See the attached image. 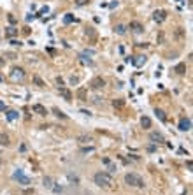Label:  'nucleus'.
Masks as SVG:
<instances>
[{"instance_id":"nucleus-1","label":"nucleus","mask_w":193,"mask_h":195,"mask_svg":"<svg viewBox=\"0 0 193 195\" xmlns=\"http://www.w3.org/2000/svg\"><path fill=\"white\" fill-rule=\"evenodd\" d=\"M93 181L97 186H100V188H111L113 186V176L109 174V172H97V174L93 176Z\"/></svg>"},{"instance_id":"nucleus-2","label":"nucleus","mask_w":193,"mask_h":195,"mask_svg":"<svg viewBox=\"0 0 193 195\" xmlns=\"http://www.w3.org/2000/svg\"><path fill=\"white\" fill-rule=\"evenodd\" d=\"M125 183L128 186H134V188H144V179L139 174H134V172H128L125 176Z\"/></svg>"},{"instance_id":"nucleus-3","label":"nucleus","mask_w":193,"mask_h":195,"mask_svg":"<svg viewBox=\"0 0 193 195\" xmlns=\"http://www.w3.org/2000/svg\"><path fill=\"white\" fill-rule=\"evenodd\" d=\"M25 76H27V72H25V69L23 67H14V69L11 70V81H23L25 79Z\"/></svg>"},{"instance_id":"nucleus-4","label":"nucleus","mask_w":193,"mask_h":195,"mask_svg":"<svg viewBox=\"0 0 193 195\" xmlns=\"http://www.w3.org/2000/svg\"><path fill=\"white\" fill-rule=\"evenodd\" d=\"M13 178H14V179L20 183V185H23V186H27V185H30V183H32V181H30V178L23 176V171H21V169H18L14 174H13Z\"/></svg>"},{"instance_id":"nucleus-5","label":"nucleus","mask_w":193,"mask_h":195,"mask_svg":"<svg viewBox=\"0 0 193 195\" xmlns=\"http://www.w3.org/2000/svg\"><path fill=\"white\" fill-rule=\"evenodd\" d=\"M127 28H128L130 32H134V34H142L144 32V25L141 21H130Z\"/></svg>"},{"instance_id":"nucleus-6","label":"nucleus","mask_w":193,"mask_h":195,"mask_svg":"<svg viewBox=\"0 0 193 195\" xmlns=\"http://www.w3.org/2000/svg\"><path fill=\"white\" fill-rule=\"evenodd\" d=\"M104 86H105V79L100 77V76L93 77L91 83H90V88H93V90H100V88H104Z\"/></svg>"},{"instance_id":"nucleus-7","label":"nucleus","mask_w":193,"mask_h":195,"mask_svg":"<svg viewBox=\"0 0 193 195\" xmlns=\"http://www.w3.org/2000/svg\"><path fill=\"white\" fill-rule=\"evenodd\" d=\"M177 128L181 130V132H190V130H191V120L190 118H181L179 120Z\"/></svg>"},{"instance_id":"nucleus-8","label":"nucleus","mask_w":193,"mask_h":195,"mask_svg":"<svg viewBox=\"0 0 193 195\" xmlns=\"http://www.w3.org/2000/svg\"><path fill=\"white\" fill-rule=\"evenodd\" d=\"M130 62H132V65H135V67H142V65H146V62H148V56L146 55H137V56H130Z\"/></svg>"},{"instance_id":"nucleus-9","label":"nucleus","mask_w":193,"mask_h":195,"mask_svg":"<svg viewBox=\"0 0 193 195\" xmlns=\"http://www.w3.org/2000/svg\"><path fill=\"white\" fill-rule=\"evenodd\" d=\"M153 20L156 21V23H163V21L167 20V11H163V9H156V11L153 13Z\"/></svg>"},{"instance_id":"nucleus-10","label":"nucleus","mask_w":193,"mask_h":195,"mask_svg":"<svg viewBox=\"0 0 193 195\" xmlns=\"http://www.w3.org/2000/svg\"><path fill=\"white\" fill-rule=\"evenodd\" d=\"M58 93H60V97L67 100V102H70L72 100V91L69 88H65V86H58Z\"/></svg>"},{"instance_id":"nucleus-11","label":"nucleus","mask_w":193,"mask_h":195,"mask_svg":"<svg viewBox=\"0 0 193 195\" xmlns=\"http://www.w3.org/2000/svg\"><path fill=\"white\" fill-rule=\"evenodd\" d=\"M34 112H37V114H41V116H48V109L44 107L42 104H34Z\"/></svg>"},{"instance_id":"nucleus-12","label":"nucleus","mask_w":193,"mask_h":195,"mask_svg":"<svg viewBox=\"0 0 193 195\" xmlns=\"http://www.w3.org/2000/svg\"><path fill=\"white\" fill-rule=\"evenodd\" d=\"M149 139L153 141V142H155V144H158V142H163V135H162V134L160 132H151V135H149Z\"/></svg>"},{"instance_id":"nucleus-13","label":"nucleus","mask_w":193,"mask_h":195,"mask_svg":"<svg viewBox=\"0 0 193 195\" xmlns=\"http://www.w3.org/2000/svg\"><path fill=\"white\" fill-rule=\"evenodd\" d=\"M55 185V178H51V176H46L42 179V186L44 188H48V190H51V186Z\"/></svg>"},{"instance_id":"nucleus-14","label":"nucleus","mask_w":193,"mask_h":195,"mask_svg":"<svg viewBox=\"0 0 193 195\" xmlns=\"http://www.w3.org/2000/svg\"><path fill=\"white\" fill-rule=\"evenodd\" d=\"M9 144H11V139H9V135L0 130V146H5V148H7Z\"/></svg>"},{"instance_id":"nucleus-15","label":"nucleus","mask_w":193,"mask_h":195,"mask_svg":"<svg viewBox=\"0 0 193 195\" xmlns=\"http://www.w3.org/2000/svg\"><path fill=\"white\" fill-rule=\"evenodd\" d=\"M155 114H156V118L162 121V123H167V114H165V111H162V109H155Z\"/></svg>"},{"instance_id":"nucleus-16","label":"nucleus","mask_w":193,"mask_h":195,"mask_svg":"<svg viewBox=\"0 0 193 195\" xmlns=\"http://www.w3.org/2000/svg\"><path fill=\"white\" fill-rule=\"evenodd\" d=\"M174 72H176V74H179V76L186 74V63H177V65L174 67Z\"/></svg>"},{"instance_id":"nucleus-17","label":"nucleus","mask_w":193,"mask_h":195,"mask_svg":"<svg viewBox=\"0 0 193 195\" xmlns=\"http://www.w3.org/2000/svg\"><path fill=\"white\" fill-rule=\"evenodd\" d=\"M77 142H81V144H90V142H93V137L91 135H79L77 137Z\"/></svg>"},{"instance_id":"nucleus-18","label":"nucleus","mask_w":193,"mask_h":195,"mask_svg":"<svg viewBox=\"0 0 193 195\" xmlns=\"http://www.w3.org/2000/svg\"><path fill=\"white\" fill-rule=\"evenodd\" d=\"M5 35H7L9 39H14L16 35H18V28H14V27H7V28H5Z\"/></svg>"},{"instance_id":"nucleus-19","label":"nucleus","mask_w":193,"mask_h":195,"mask_svg":"<svg viewBox=\"0 0 193 195\" xmlns=\"http://www.w3.org/2000/svg\"><path fill=\"white\" fill-rule=\"evenodd\" d=\"M5 118H7V121H16V120L20 118V112L18 111H7Z\"/></svg>"},{"instance_id":"nucleus-20","label":"nucleus","mask_w":193,"mask_h":195,"mask_svg":"<svg viewBox=\"0 0 193 195\" xmlns=\"http://www.w3.org/2000/svg\"><path fill=\"white\" fill-rule=\"evenodd\" d=\"M114 34L125 35V34H127V27H125V25H121V23H118V25L114 27Z\"/></svg>"},{"instance_id":"nucleus-21","label":"nucleus","mask_w":193,"mask_h":195,"mask_svg":"<svg viewBox=\"0 0 193 195\" xmlns=\"http://www.w3.org/2000/svg\"><path fill=\"white\" fill-rule=\"evenodd\" d=\"M32 81H34V84H35V86H39V88H44V86H46V83L42 81V77H39L37 74L32 77Z\"/></svg>"},{"instance_id":"nucleus-22","label":"nucleus","mask_w":193,"mask_h":195,"mask_svg":"<svg viewBox=\"0 0 193 195\" xmlns=\"http://www.w3.org/2000/svg\"><path fill=\"white\" fill-rule=\"evenodd\" d=\"M141 125H142V128H151V120L148 116H142L141 118Z\"/></svg>"},{"instance_id":"nucleus-23","label":"nucleus","mask_w":193,"mask_h":195,"mask_svg":"<svg viewBox=\"0 0 193 195\" xmlns=\"http://www.w3.org/2000/svg\"><path fill=\"white\" fill-rule=\"evenodd\" d=\"M72 21H76L74 14L69 13V14H65V16H63V23H65V25H69V23H72Z\"/></svg>"},{"instance_id":"nucleus-24","label":"nucleus","mask_w":193,"mask_h":195,"mask_svg":"<svg viewBox=\"0 0 193 195\" xmlns=\"http://www.w3.org/2000/svg\"><path fill=\"white\" fill-rule=\"evenodd\" d=\"M53 112H55V114H56L58 118H62V120H67V114H65L63 111H60V109H58V107H53Z\"/></svg>"},{"instance_id":"nucleus-25","label":"nucleus","mask_w":193,"mask_h":195,"mask_svg":"<svg viewBox=\"0 0 193 195\" xmlns=\"http://www.w3.org/2000/svg\"><path fill=\"white\" fill-rule=\"evenodd\" d=\"M77 97H79V100H88V98H86V88H79Z\"/></svg>"},{"instance_id":"nucleus-26","label":"nucleus","mask_w":193,"mask_h":195,"mask_svg":"<svg viewBox=\"0 0 193 195\" xmlns=\"http://www.w3.org/2000/svg\"><path fill=\"white\" fill-rule=\"evenodd\" d=\"M105 165H107V169H109V174H111V176H113V174H116V165L113 164V162L109 160L107 164H105Z\"/></svg>"},{"instance_id":"nucleus-27","label":"nucleus","mask_w":193,"mask_h":195,"mask_svg":"<svg viewBox=\"0 0 193 195\" xmlns=\"http://www.w3.org/2000/svg\"><path fill=\"white\" fill-rule=\"evenodd\" d=\"M125 105V100L118 98V100H113V107H123Z\"/></svg>"},{"instance_id":"nucleus-28","label":"nucleus","mask_w":193,"mask_h":195,"mask_svg":"<svg viewBox=\"0 0 193 195\" xmlns=\"http://www.w3.org/2000/svg\"><path fill=\"white\" fill-rule=\"evenodd\" d=\"M93 151H95L93 146H88V148H83V149H81V153H93Z\"/></svg>"},{"instance_id":"nucleus-29","label":"nucleus","mask_w":193,"mask_h":195,"mask_svg":"<svg viewBox=\"0 0 193 195\" xmlns=\"http://www.w3.org/2000/svg\"><path fill=\"white\" fill-rule=\"evenodd\" d=\"M86 4H90V0H76V6H79V7L86 6Z\"/></svg>"},{"instance_id":"nucleus-30","label":"nucleus","mask_w":193,"mask_h":195,"mask_svg":"<svg viewBox=\"0 0 193 195\" xmlns=\"http://www.w3.org/2000/svg\"><path fill=\"white\" fill-rule=\"evenodd\" d=\"M163 41H165L163 32H158V44H163Z\"/></svg>"},{"instance_id":"nucleus-31","label":"nucleus","mask_w":193,"mask_h":195,"mask_svg":"<svg viewBox=\"0 0 193 195\" xmlns=\"http://www.w3.org/2000/svg\"><path fill=\"white\" fill-rule=\"evenodd\" d=\"M11 46H14V48H20V46H23L20 41H16V39H11Z\"/></svg>"},{"instance_id":"nucleus-32","label":"nucleus","mask_w":193,"mask_h":195,"mask_svg":"<svg viewBox=\"0 0 193 195\" xmlns=\"http://www.w3.org/2000/svg\"><path fill=\"white\" fill-rule=\"evenodd\" d=\"M69 81H70V84H77L79 83V77L77 76H70V79H69Z\"/></svg>"},{"instance_id":"nucleus-33","label":"nucleus","mask_w":193,"mask_h":195,"mask_svg":"<svg viewBox=\"0 0 193 195\" xmlns=\"http://www.w3.org/2000/svg\"><path fill=\"white\" fill-rule=\"evenodd\" d=\"M51 190H53L55 193H62V192H63V188H62V186H51Z\"/></svg>"},{"instance_id":"nucleus-34","label":"nucleus","mask_w":193,"mask_h":195,"mask_svg":"<svg viewBox=\"0 0 193 195\" xmlns=\"http://www.w3.org/2000/svg\"><path fill=\"white\" fill-rule=\"evenodd\" d=\"M7 20H9V23H11V25H16V23H18V21H16V18L13 16V14H9V18H7Z\"/></svg>"},{"instance_id":"nucleus-35","label":"nucleus","mask_w":193,"mask_h":195,"mask_svg":"<svg viewBox=\"0 0 193 195\" xmlns=\"http://www.w3.org/2000/svg\"><path fill=\"white\" fill-rule=\"evenodd\" d=\"M86 35H90V37H95V32H93V28H86Z\"/></svg>"},{"instance_id":"nucleus-36","label":"nucleus","mask_w":193,"mask_h":195,"mask_svg":"<svg viewBox=\"0 0 193 195\" xmlns=\"http://www.w3.org/2000/svg\"><path fill=\"white\" fill-rule=\"evenodd\" d=\"M5 109H7V105H5L4 102H2V100H0V111H5Z\"/></svg>"},{"instance_id":"nucleus-37","label":"nucleus","mask_w":193,"mask_h":195,"mask_svg":"<svg viewBox=\"0 0 193 195\" xmlns=\"http://www.w3.org/2000/svg\"><path fill=\"white\" fill-rule=\"evenodd\" d=\"M56 83H58V86H63V79H62V77H56Z\"/></svg>"},{"instance_id":"nucleus-38","label":"nucleus","mask_w":193,"mask_h":195,"mask_svg":"<svg viewBox=\"0 0 193 195\" xmlns=\"http://www.w3.org/2000/svg\"><path fill=\"white\" fill-rule=\"evenodd\" d=\"M155 149H156V146H155V144H149V146H148V151H155Z\"/></svg>"},{"instance_id":"nucleus-39","label":"nucleus","mask_w":193,"mask_h":195,"mask_svg":"<svg viewBox=\"0 0 193 195\" xmlns=\"http://www.w3.org/2000/svg\"><path fill=\"white\" fill-rule=\"evenodd\" d=\"M4 56H9V58H16L14 53H4Z\"/></svg>"},{"instance_id":"nucleus-40","label":"nucleus","mask_w":193,"mask_h":195,"mask_svg":"<svg viewBox=\"0 0 193 195\" xmlns=\"http://www.w3.org/2000/svg\"><path fill=\"white\" fill-rule=\"evenodd\" d=\"M137 46H139V48H148L149 44H146V42H141V44H137Z\"/></svg>"},{"instance_id":"nucleus-41","label":"nucleus","mask_w":193,"mask_h":195,"mask_svg":"<svg viewBox=\"0 0 193 195\" xmlns=\"http://www.w3.org/2000/svg\"><path fill=\"white\" fill-rule=\"evenodd\" d=\"M4 65H5V60H4V58H0V67H4Z\"/></svg>"},{"instance_id":"nucleus-42","label":"nucleus","mask_w":193,"mask_h":195,"mask_svg":"<svg viewBox=\"0 0 193 195\" xmlns=\"http://www.w3.org/2000/svg\"><path fill=\"white\" fill-rule=\"evenodd\" d=\"M0 165H2V162H0Z\"/></svg>"}]
</instances>
